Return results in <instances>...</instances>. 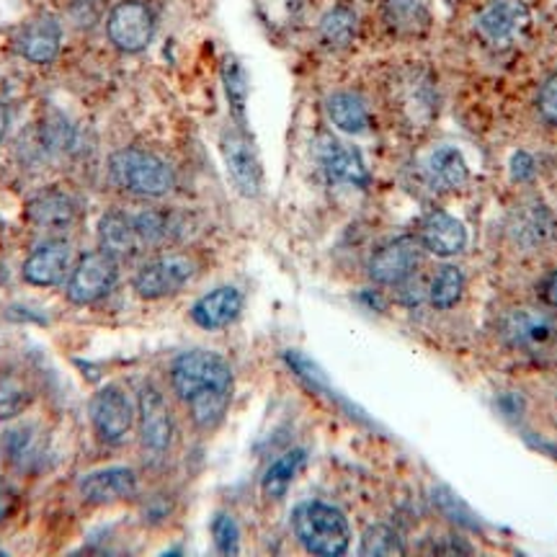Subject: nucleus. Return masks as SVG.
<instances>
[{
    "instance_id": "1",
    "label": "nucleus",
    "mask_w": 557,
    "mask_h": 557,
    "mask_svg": "<svg viewBox=\"0 0 557 557\" xmlns=\"http://www.w3.org/2000/svg\"><path fill=\"white\" fill-rule=\"evenodd\" d=\"M171 385L199 429H214L233 400V369L214 351H186L173 361Z\"/></svg>"
},
{
    "instance_id": "2",
    "label": "nucleus",
    "mask_w": 557,
    "mask_h": 557,
    "mask_svg": "<svg viewBox=\"0 0 557 557\" xmlns=\"http://www.w3.org/2000/svg\"><path fill=\"white\" fill-rule=\"evenodd\" d=\"M292 529H295L299 545L320 557L344 555L351 542V527L344 513L323 500L299 504L292 513Z\"/></svg>"
},
{
    "instance_id": "3",
    "label": "nucleus",
    "mask_w": 557,
    "mask_h": 557,
    "mask_svg": "<svg viewBox=\"0 0 557 557\" xmlns=\"http://www.w3.org/2000/svg\"><path fill=\"white\" fill-rule=\"evenodd\" d=\"M111 181L139 197H165L176 184L171 165L145 150H120L109 160Z\"/></svg>"
},
{
    "instance_id": "4",
    "label": "nucleus",
    "mask_w": 557,
    "mask_h": 557,
    "mask_svg": "<svg viewBox=\"0 0 557 557\" xmlns=\"http://www.w3.org/2000/svg\"><path fill=\"white\" fill-rule=\"evenodd\" d=\"M529 24H532V16L521 0H491L475 18L478 34L496 50H508L517 45Z\"/></svg>"
},
{
    "instance_id": "5",
    "label": "nucleus",
    "mask_w": 557,
    "mask_h": 557,
    "mask_svg": "<svg viewBox=\"0 0 557 557\" xmlns=\"http://www.w3.org/2000/svg\"><path fill=\"white\" fill-rule=\"evenodd\" d=\"M135 403L122 385H107L90 400V418L101 442L120 444L135 423Z\"/></svg>"
},
{
    "instance_id": "6",
    "label": "nucleus",
    "mask_w": 557,
    "mask_h": 557,
    "mask_svg": "<svg viewBox=\"0 0 557 557\" xmlns=\"http://www.w3.org/2000/svg\"><path fill=\"white\" fill-rule=\"evenodd\" d=\"M109 39L114 41L116 50L122 52H139L152 41L156 34V16L143 0H124L114 5L107 21Z\"/></svg>"
},
{
    "instance_id": "7",
    "label": "nucleus",
    "mask_w": 557,
    "mask_h": 557,
    "mask_svg": "<svg viewBox=\"0 0 557 557\" xmlns=\"http://www.w3.org/2000/svg\"><path fill=\"white\" fill-rule=\"evenodd\" d=\"M116 282V261L103 250L86 253L67 282V299L73 305H94L107 297Z\"/></svg>"
},
{
    "instance_id": "8",
    "label": "nucleus",
    "mask_w": 557,
    "mask_h": 557,
    "mask_svg": "<svg viewBox=\"0 0 557 557\" xmlns=\"http://www.w3.org/2000/svg\"><path fill=\"white\" fill-rule=\"evenodd\" d=\"M220 150L222 158H225L230 178L235 181L238 191L246 194V197H259L263 186V171L246 132L238 127H227L220 137Z\"/></svg>"
},
{
    "instance_id": "9",
    "label": "nucleus",
    "mask_w": 557,
    "mask_h": 557,
    "mask_svg": "<svg viewBox=\"0 0 557 557\" xmlns=\"http://www.w3.org/2000/svg\"><path fill=\"white\" fill-rule=\"evenodd\" d=\"M194 271H197V267H194L189 256H163V259L145 263L132 284H135L137 295L145 299L171 297L191 282Z\"/></svg>"
},
{
    "instance_id": "10",
    "label": "nucleus",
    "mask_w": 557,
    "mask_h": 557,
    "mask_svg": "<svg viewBox=\"0 0 557 557\" xmlns=\"http://www.w3.org/2000/svg\"><path fill=\"white\" fill-rule=\"evenodd\" d=\"M421 253H418V243L413 238H395L380 246L369 259V276L377 284L387 287H398L416 274Z\"/></svg>"
},
{
    "instance_id": "11",
    "label": "nucleus",
    "mask_w": 557,
    "mask_h": 557,
    "mask_svg": "<svg viewBox=\"0 0 557 557\" xmlns=\"http://www.w3.org/2000/svg\"><path fill=\"white\" fill-rule=\"evenodd\" d=\"M318 160L320 169H323L325 176L336 184H348L364 189L369 184V171L364 165V158L357 148L341 143V139L323 137L318 145Z\"/></svg>"
},
{
    "instance_id": "12",
    "label": "nucleus",
    "mask_w": 557,
    "mask_h": 557,
    "mask_svg": "<svg viewBox=\"0 0 557 557\" xmlns=\"http://www.w3.org/2000/svg\"><path fill=\"white\" fill-rule=\"evenodd\" d=\"M139 434H143L145 447L156 455L171 447L173 416L169 403L156 387H143L139 393Z\"/></svg>"
},
{
    "instance_id": "13",
    "label": "nucleus",
    "mask_w": 557,
    "mask_h": 557,
    "mask_svg": "<svg viewBox=\"0 0 557 557\" xmlns=\"http://www.w3.org/2000/svg\"><path fill=\"white\" fill-rule=\"evenodd\" d=\"M418 243L429 250V253L442 256V259H451V256L462 253L468 248V230L462 222L451 218L449 212H431L426 220L421 222V233H418Z\"/></svg>"
},
{
    "instance_id": "14",
    "label": "nucleus",
    "mask_w": 557,
    "mask_h": 557,
    "mask_svg": "<svg viewBox=\"0 0 557 557\" xmlns=\"http://www.w3.org/2000/svg\"><path fill=\"white\" fill-rule=\"evenodd\" d=\"M555 323L545 312L537 310H517L506 318L504 336L513 348H524V351H540L553 344Z\"/></svg>"
},
{
    "instance_id": "15",
    "label": "nucleus",
    "mask_w": 557,
    "mask_h": 557,
    "mask_svg": "<svg viewBox=\"0 0 557 557\" xmlns=\"http://www.w3.org/2000/svg\"><path fill=\"white\" fill-rule=\"evenodd\" d=\"M70 269V248L65 240H50L39 246L24 263V278L34 287H54Z\"/></svg>"
},
{
    "instance_id": "16",
    "label": "nucleus",
    "mask_w": 557,
    "mask_h": 557,
    "mask_svg": "<svg viewBox=\"0 0 557 557\" xmlns=\"http://www.w3.org/2000/svg\"><path fill=\"white\" fill-rule=\"evenodd\" d=\"M137 491V478L129 468H109L90 472L88 478H83L81 483V496L88 504H114V500L129 498Z\"/></svg>"
},
{
    "instance_id": "17",
    "label": "nucleus",
    "mask_w": 557,
    "mask_h": 557,
    "mask_svg": "<svg viewBox=\"0 0 557 557\" xmlns=\"http://www.w3.org/2000/svg\"><path fill=\"white\" fill-rule=\"evenodd\" d=\"M243 310V295L235 287H218L194 305L191 318L199 329L220 331L233 323Z\"/></svg>"
},
{
    "instance_id": "18",
    "label": "nucleus",
    "mask_w": 557,
    "mask_h": 557,
    "mask_svg": "<svg viewBox=\"0 0 557 557\" xmlns=\"http://www.w3.org/2000/svg\"><path fill=\"white\" fill-rule=\"evenodd\" d=\"M99 240L103 253H109L114 261L132 259V256L139 253V246H143L135 220L124 212L103 214L99 222Z\"/></svg>"
},
{
    "instance_id": "19",
    "label": "nucleus",
    "mask_w": 557,
    "mask_h": 557,
    "mask_svg": "<svg viewBox=\"0 0 557 557\" xmlns=\"http://www.w3.org/2000/svg\"><path fill=\"white\" fill-rule=\"evenodd\" d=\"M60 24L50 16L34 18L32 24L24 26L18 37V50L29 62H39V65H47L58 58L60 52Z\"/></svg>"
},
{
    "instance_id": "20",
    "label": "nucleus",
    "mask_w": 557,
    "mask_h": 557,
    "mask_svg": "<svg viewBox=\"0 0 557 557\" xmlns=\"http://www.w3.org/2000/svg\"><path fill=\"white\" fill-rule=\"evenodd\" d=\"M29 218L45 230H65L78 218L73 197L60 189H45L29 201Z\"/></svg>"
},
{
    "instance_id": "21",
    "label": "nucleus",
    "mask_w": 557,
    "mask_h": 557,
    "mask_svg": "<svg viewBox=\"0 0 557 557\" xmlns=\"http://www.w3.org/2000/svg\"><path fill=\"white\" fill-rule=\"evenodd\" d=\"M426 178L438 191L462 189L470 178L468 160L457 148H436L426 160Z\"/></svg>"
},
{
    "instance_id": "22",
    "label": "nucleus",
    "mask_w": 557,
    "mask_h": 557,
    "mask_svg": "<svg viewBox=\"0 0 557 557\" xmlns=\"http://www.w3.org/2000/svg\"><path fill=\"white\" fill-rule=\"evenodd\" d=\"M382 16L395 34H423L431 26V11L423 0H382Z\"/></svg>"
},
{
    "instance_id": "23",
    "label": "nucleus",
    "mask_w": 557,
    "mask_h": 557,
    "mask_svg": "<svg viewBox=\"0 0 557 557\" xmlns=\"http://www.w3.org/2000/svg\"><path fill=\"white\" fill-rule=\"evenodd\" d=\"M325 107H329L331 122L336 124L341 132H346V135H359V132H364L369 127L367 103L361 101L357 94L341 90V94L331 96Z\"/></svg>"
},
{
    "instance_id": "24",
    "label": "nucleus",
    "mask_w": 557,
    "mask_h": 557,
    "mask_svg": "<svg viewBox=\"0 0 557 557\" xmlns=\"http://www.w3.org/2000/svg\"><path fill=\"white\" fill-rule=\"evenodd\" d=\"M305 462H308V455H305V449H292L284 457H278L261 480L263 496L271 498V500L284 498V493L289 491L292 480H295L297 472L305 468Z\"/></svg>"
},
{
    "instance_id": "25",
    "label": "nucleus",
    "mask_w": 557,
    "mask_h": 557,
    "mask_svg": "<svg viewBox=\"0 0 557 557\" xmlns=\"http://www.w3.org/2000/svg\"><path fill=\"white\" fill-rule=\"evenodd\" d=\"M32 387L16 372H0V423L16 418L32 403Z\"/></svg>"
},
{
    "instance_id": "26",
    "label": "nucleus",
    "mask_w": 557,
    "mask_h": 557,
    "mask_svg": "<svg viewBox=\"0 0 557 557\" xmlns=\"http://www.w3.org/2000/svg\"><path fill=\"white\" fill-rule=\"evenodd\" d=\"M320 37L329 47H346L357 37V13L346 5H336L320 21Z\"/></svg>"
},
{
    "instance_id": "27",
    "label": "nucleus",
    "mask_w": 557,
    "mask_h": 557,
    "mask_svg": "<svg viewBox=\"0 0 557 557\" xmlns=\"http://www.w3.org/2000/svg\"><path fill=\"white\" fill-rule=\"evenodd\" d=\"M465 274L457 267H442L431 282L429 299L436 310H449L462 299Z\"/></svg>"
},
{
    "instance_id": "28",
    "label": "nucleus",
    "mask_w": 557,
    "mask_h": 557,
    "mask_svg": "<svg viewBox=\"0 0 557 557\" xmlns=\"http://www.w3.org/2000/svg\"><path fill=\"white\" fill-rule=\"evenodd\" d=\"M403 553H406V547H403L398 532H393V529L385 524L369 527L364 537H361V555L385 557V555H403Z\"/></svg>"
},
{
    "instance_id": "29",
    "label": "nucleus",
    "mask_w": 557,
    "mask_h": 557,
    "mask_svg": "<svg viewBox=\"0 0 557 557\" xmlns=\"http://www.w3.org/2000/svg\"><path fill=\"white\" fill-rule=\"evenodd\" d=\"M132 220H135V227H137L139 238H143V246H148V243H160L171 230L169 214L156 212V209L137 214V218H132Z\"/></svg>"
},
{
    "instance_id": "30",
    "label": "nucleus",
    "mask_w": 557,
    "mask_h": 557,
    "mask_svg": "<svg viewBox=\"0 0 557 557\" xmlns=\"http://www.w3.org/2000/svg\"><path fill=\"white\" fill-rule=\"evenodd\" d=\"M212 534H214V545H218L222 555H238L240 532H238V524H235L227 513H220V517L214 519Z\"/></svg>"
},
{
    "instance_id": "31",
    "label": "nucleus",
    "mask_w": 557,
    "mask_h": 557,
    "mask_svg": "<svg viewBox=\"0 0 557 557\" xmlns=\"http://www.w3.org/2000/svg\"><path fill=\"white\" fill-rule=\"evenodd\" d=\"M222 78H225V90H227L230 103H233V109L240 114L243 107H246V78H243V70L235 65L233 60H227Z\"/></svg>"
},
{
    "instance_id": "32",
    "label": "nucleus",
    "mask_w": 557,
    "mask_h": 557,
    "mask_svg": "<svg viewBox=\"0 0 557 557\" xmlns=\"http://www.w3.org/2000/svg\"><path fill=\"white\" fill-rule=\"evenodd\" d=\"M537 107L542 111V116H545L549 124H555V127H557V75H553V78H549L545 86H542Z\"/></svg>"
},
{
    "instance_id": "33",
    "label": "nucleus",
    "mask_w": 557,
    "mask_h": 557,
    "mask_svg": "<svg viewBox=\"0 0 557 557\" xmlns=\"http://www.w3.org/2000/svg\"><path fill=\"white\" fill-rule=\"evenodd\" d=\"M537 292H540V299L547 305V308L557 310V269L549 271V274L542 278Z\"/></svg>"
},
{
    "instance_id": "34",
    "label": "nucleus",
    "mask_w": 557,
    "mask_h": 557,
    "mask_svg": "<svg viewBox=\"0 0 557 557\" xmlns=\"http://www.w3.org/2000/svg\"><path fill=\"white\" fill-rule=\"evenodd\" d=\"M532 158L524 156V152H519L517 158H513V178H529L532 176Z\"/></svg>"
},
{
    "instance_id": "35",
    "label": "nucleus",
    "mask_w": 557,
    "mask_h": 557,
    "mask_svg": "<svg viewBox=\"0 0 557 557\" xmlns=\"http://www.w3.org/2000/svg\"><path fill=\"white\" fill-rule=\"evenodd\" d=\"M13 504H16V498H13V493H11L5 485H0V521L9 517Z\"/></svg>"
},
{
    "instance_id": "36",
    "label": "nucleus",
    "mask_w": 557,
    "mask_h": 557,
    "mask_svg": "<svg viewBox=\"0 0 557 557\" xmlns=\"http://www.w3.org/2000/svg\"><path fill=\"white\" fill-rule=\"evenodd\" d=\"M5 129H9V111L0 103V139L5 137Z\"/></svg>"
}]
</instances>
